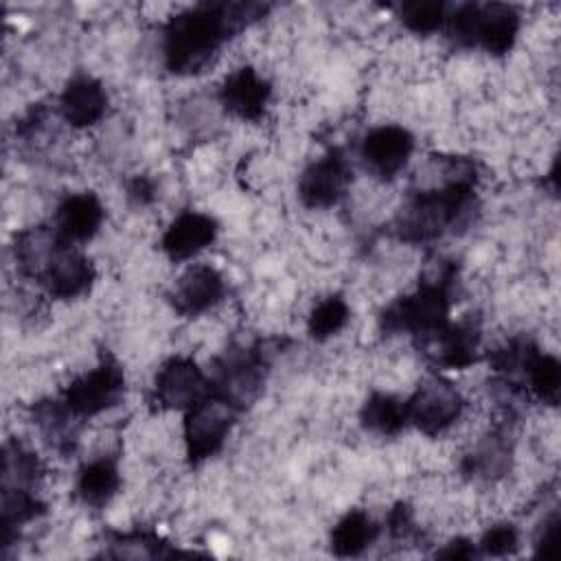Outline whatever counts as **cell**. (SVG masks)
<instances>
[{
  "label": "cell",
  "mask_w": 561,
  "mask_h": 561,
  "mask_svg": "<svg viewBox=\"0 0 561 561\" xmlns=\"http://www.w3.org/2000/svg\"><path fill=\"white\" fill-rule=\"evenodd\" d=\"M261 4L204 2L173 15L164 26L162 55L175 75H193L213 61L224 42L256 18Z\"/></svg>",
  "instance_id": "1"
},
{
  "label": "cell",
  "mask_w": 561,
  "mask_h": 561,
  "mask_svg": "<svg viewBox=\"0 0 561 561\" xmlns=\"http://www.w3.org/2000/svg\"><path fill=\"white\" fill-rule=\"evenodd\" d=\"M522 18L515 7L504 2L460 4L449 11L447 33L465 48H482L493 57L506 55L517 39Z\"/></svg>",
  "instance_id": "2"
},
{
  "label": "cell",
  "mask_w": 561,
  "mask_h": 561,
  "mask_svg": "<svg viewBox=\"0 0 561 561\" xmlns=\"http://www.w3.org/2000/svg\"><path fill=\"white\" fill-rule=\"evenodd\" d=\"M473 199L471 182L454 178L440 188L421 191L399 217V234L405 241H427L456 226Z\"/></svg>",
  "instance_id": "3"
},
{
  "label": "cell",
  "mask_w": 561,
  "mask_h": 561,
  "mask_svg": "<svg viewBox=\"0 0 561 561\" xmlns=\"http://www.w3.org/2000/svg\"><path fill=\"white\" fill-rule=\"evenodd\" d=\"M449 305L451 298L445 280L421 283L412 294L383 311L381 327L390 333H412L430 340L449 324Z\"/></svg>",
  "instance_id": "4"
},
{
  "label": "cell",
  "mask_w": 561,
  "mask_h": 561,
  "mask_svg": "<svg viewBox=\"0 0 561 561\" xmlns=\"http://www.w3.org/2000/svg\"><path fill=\"white\" fill-rule=\"evenodd\" d=\"M184 412L186 456L193 465H197L215 456L224 447L237 421L239 405L224 397L219 390L210 388L208 394H204Z\"/></svg>",
  "instance_id": "5"
},
{
  "label": "cell",
  "mask_w": 561,
  "mask_h": 561,
  "mask_svg": "<svg viewBox=\"0 0 561 561\" xmlns=\"http://www.w3.org/2000/svg\"><path fill=\"white\" fill-rule=\"evenodd\" d=\"M125 392V375L114 359H103L99 366L70 381L64 392V408L75 419L99 416L121 403Z\"/></svg>",
  "instance_id": "6"
},
{
  "label": "cell",
  "mask_w": 561,
  "mask_h": 561,
  "mask_svg": "<svg viewBox=\"0 0 561 561\" xmlns=\"http://www.w3.org/2000/svg\"><path fill=\"white\" fill-rule=\"evenodd\" d=\"M465 401L458 388L445 379L432 377L416 386L405 401L408 423L427 436H438L449 430L462 414Z\"/></svg>",
  "instance_id": "7"
},
{
  "label": "cell",
  "mask_w": 561,
  "mask_h": 561,
  "mask_svg": "<svg viewBox=\"0 0 561 561\" xmlns=\"http://www.w3.org/2000/svg\"><path fill=\"white\" fill-rule=\"evenodd\" d=\"M351 164L342 151L333 149L322 158L313 160L298 178V197L307 208H331L335 206L348 184H351Z\"/></svg>",
  "instance_id": "8"
},
{
  "label": "cell",
  "mask_w": 561,
  "mask_h": 561,
  "mask_svg": "<svg viewBox=\"0 0 561 561\" xmlns=\"http://www.w3.org/2000/svg\"><path fill=\"white\" fill-rule=\"evenodd\" d=\"M210 381L188 357H171L156 373L153 397L167 410H188L210 392Z\"/></svg>",
  "instance_id": "9"
},
{
  "label": "cell",
  "mask_w": 561,
  "mask_h": 561,
  "mask_svg": "<svg viewBox=\"0 0 561 561\" xmlns=\"http://www.w3.org/2000/svg\"><path fill=\"white\" fill-rule=\"evenodd\" d=\"M414 151V136L403 125H379L373 127L362 140V160L366 169L390 180L403 171Z\"/></svg>",
  "instance_id": "10"
},
{
  "label": "cell",
  "mask_w": 561,
  "mask_h": 561,
  "mask_svg": "<svg viewBox=\"0 0 561 561\" xmlns=\"http://www.w3.org/2000/svg\"><path fill=\"white\" fill-rule=\"evenodd\" d=\"M42 283L53 298H77L94 283V265L75 245L57 243L42 267Z\"/></svg>",
  "instance_id": "11"
},
{
  "label": "cell",
  "mask_w": 561,
  "mask_h": 561,
  "mask_svg": "<svg viewBox=\"0 0 561 561\" xmlns=\"http://www.w3.org/2000/svg\"><path fill=\"white\" fill-rule=\"evenodd\" d=\"M103 217V204L94 193H72L55 210L53 237L59 245L85 243L99 232Z\"/></svg>",
  "instance_id": "12"
},
{
  "label": "cell",
  "mask_w": 561,
  "mask_h": 561,
  "mask_svg": "<svg viewBox=\"0 0 561 561\" xmlns=\"http://www.w3.org/2000/svg\"><path fill=\"white\" fill-rule=\"evenodd\" d=\"M270 81L261 77L252 66L232 70L219 88L221 105L241 121H259L270 103Z\"/></svg>",
  "instance_id": "13"
},
{
  "label": "cell",
  "mask_w": 561,
  "mask_h": 561,
  "mask_svg": "<svg viewBox=\"0 0 561 561\" xmlns=\"http://www.w3.org/2000/svg\"><path fill=\"white\" fill-rule=\"evenodd\" d=\"M224 294V276L213 265L195 263L175 280L171 298L182 316H199L221 302Z\"/></svg>",
  "instance_id": "14"
},
{
  "label": "cell",
  "mask_w": 561,
  "mask_h": 561,
  "mask_svg": "<svg viewBox=\"0 0 561 561\" xmlns=\"http://www.w3.org/2000/svg\"><path fill=\"white\" fill-rule=\"evenodd\" d=\"M215 237H217V221L210 215L197 213V210H184L169 224L160 245L171 261L180 263L204 252L215 241Z\"/></svg>",
  "instance_id": "15"
},
{
  "label": "cell",
  "mask_w": 561,
  "mask_h": 561,
  "mask_svg": "<svg viewBox=\"0 0 561 561\" xmlns=\"http://www.w3.org/2000/svg\"><path fill=\"white\" fill-rule=\"evenodd\" d=\"M107 110L103 83L90 75L72 77L59 94V112L70 127L85 129L96 125Z\"/></svg>",
  "instance_id": "16"
},
{
  "label": "cell",
  "mask_w": 561,
  "mask_h": 561,
  "mask_svg": "<svg viewBox=\"0 0 561 561\" xmlns=\"http://www.w3.org/2000/svg\"><path fill=\"white\" fill-rule=\"evenodd\" d=\"M121 486V471L114 458L101 456L85 462L77 476L75 491L85 506H105Z\"/></svg>",
  "instance_id": "17"
},
{
  "label": "cell",
  "mask_w": 561,
  "mask_h": 561,
  "mask_svg": "<svg viewBox=\"0 0 561 561\" xmlns=\"http://www.w3.org/2000/svg\"><path fill=\"white\" fill-rule=\"evenodd\" d=\"M377 533L379 528L373 517L359 508H353L335 522L329 543L337 557H357L377 539Z\"/></svg>",
  "instance_id": "18"
},
{
  "label": "cell",
  "mask_w": 561,
  "mask_h": 561,
  "mask_svg": "<svg viewBox=\"0 0 561 561\" xmlns=\"http://www.w3.org/2000/svg\"><path fill=\"white\" fill-rule=\"evenodd\" d=\"M436 342V362L447 368H465L476 362L480 333L473 324H447L443 331L432 335Z\"/></svg>",
  "instance_id": "19"
},
{
  "label": "cell",
  "mask_w": 561,
  "mask_h": 561,
  "mask_svg": "<svg viewBox=\"0 0 561 561\" xmlns=\"http://www.w3.org/2000/svg\"><path fill=\"white\" fill-rule=\"evenodd\" d=\"M362 425L379 436H394L408 425L405 401L390 392H373L359 412Z\"/></svg>",
  "instance_id": "20"
},
{
  "label": "cell",
  "mask_w": 561,
  "mask_h": 561,
  "mask_svg": "<svg viewBox=\"0 0 561 561\" xmlns=\"http://www.w3.org/2000/svg\"><path fill=\"white\" fill-rule=\"evenodd\" d=\"M524 375L528 379L530 392L546 405H557L559 386H561V364L554 355L533 351L524 366Z\"/></svg>",
  "instance_id": "21"
},
{
  "label": "cell",
  "mask_w": 561,
  "mask_h": 561,
  "mask_svg": "<svg viewBox=\"0 0 561 561\" xmlns=\"http://www.w3.org/2000/svg\"><path fill=\"white\" fill-rule=\"evenodd\" d=\"M348 318H351L348 302L337 294L327 296L311 309V313L307 318L309 335L318 342H324V340L337 335L346 327Z\"/></svg>",
  "instance_id": "22"
},
{
  "label": "cell",
  "mask_w": 561,
  "mask_h": 561,
  "mask_svg": "<svg viewBox=\"0 0 561 561\" xmlns=\"http://www.w3.org/2000/svg\"><path fill=\"white\" fill-rule=\"evenodd\" d=\"M449 9L440 0H414L399 7L401 24L414 35H432L447 24Z\"/></svg>",
  "instance_id": "23"
},
{
  "label": "cell",
  "mask_w": 561,
  "mask_h": 561,
  "mask_svg": "<svg viewBox=\"0 0 561 561\" xmlns=\"http://www.w3.org/2000/svg\"><path fill=\"white\" fill-rule=\"evenodd\" d=\"M42 511L39 500L24 486H4L2 489V535L4 543L11 537V530L37 517Z\"/></svg>",
  "instance_id": "24"
},
{
  "label": "cell",
  "mask_w": 561,
  "mask_h": 561,
  "mask_svg": "<svg viewBox=\"0 0 561 561\" xmlns=\"http://www.w3.org/2000/svg\"><path fill=\"white\" fill-rule=\"evenodd\" d=\"M4 486H24L28 489L39 473L37 458L31 451H24L20 445L4 447Z\"/></svg>",
  "instance_id": "25"
},
{
  "label": "cell",
  "mask_w": 561,
  "mask_h": 561,
  "mask_svg": "<svg viewBox=\"0 0 561 561\" xmlns=\"http://www.w3.org/2000/svg\"><path fill=\"white\" fill-rule=\"evenodd\" d=\"M519 546V533L513 524L502 522V524H493L491 528L484 530V535L478 541V548L482 554L486 557H504V554H513L515 548Z\"/></svg>",
  "instance_id": "26"
},
{
  "label": "cell",
  "mask_w": 561,
  "mask_h": 561,
  "mask_svg": "<svg viewBox=\"0 0 561 561\" xmlns=\"http://www.w3.org/2000/svg\"><path fill=\"white\" fill-rule=\"evenodd\" d=\"M557 541H559V513L552 511L543 519V524H541V528L535 537V552L537 554H552L554 548H557Z\"/></svg>",
  "instance_id": "27"
},
{
  "label": "cell",
  "mask_w": 561,
  "mask_h": 561,
  "mask_svg": "<svg viewBox=\"0 0 561 561\" xmlns=\"http://www.w3.org/2000/svg\"><path fill=\"white\" fill-rule=\"evenodd\" d=\"M436 557H445V559H471L476 557V548L467 541V539H454L447 543L445 550L436 552Z\"/></svg>",
  "instance_id": "28"
},
{
  "label": "cell",
  "mask_w": 561,
  "mask_h": 561,
  "mask_svg": "<svg viewBox=\"0 0 561 561\" xmlns=\"http://www.w3.org/2000/svg\"><path fill=\"white\" fill-rule=\"evenodd\" d=\"M129 197H134L136 202H149L153 197V182L147 178H136L129 184Z\"/></svg>",
  "instance_id": "29"
}]
</instances>
